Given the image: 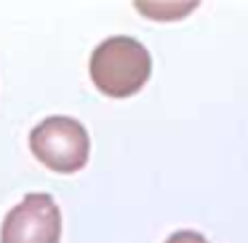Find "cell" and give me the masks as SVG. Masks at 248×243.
I'll list each match as a JSON object with an SVG mask.
<instances>
[{
	"label": "cell",
	"mask_w": 248,
	"mask_h": 243,
	"mask_svg": "<svg viewBox=\"0 0 248 243\" xmlns=\"http://www.w3.org/2000/svg\"><path fill=\"white\" fill-rule=\"evenodd\" d=\"M195 6L198 3H136V8L152 19H176L189 14Z\"/></svg>",
	"instance_id": "277c9868"
},
{
	"label": "cell",
	"mask_w": 248,
	"mask_h": 243,
	"mask_svg": "<svg viewBox=\"0 0 248 243\" xmlns=\"http://www.w3.org/2000/svg\"><path fill=\"white\" fill-rule=\"evenodd\" d=\"M93 86L102 94L115 99L134 97L144 88L152 72L150 51L128 35H115L107 38L93 49L91 65H88Z\"/></svg>",
	"instance_id": "6da1fadb"
},
{
	"label": "cell",
	"mask_w": 248,
	"mask_h": 243,
	"mask_svg": "<svg viewBox=\"0 0 248 243\" xmlns=\"http://www.w3.org/2000/svg\"><path fill=\"white\" fill-rule=\"evenodd\" d=\"M166 243H211V241H205V235H200V232H195V230H179V232H173Z\"/></svg>",
	"instance_id": "5b68a950"
},
{
	"label": "cell",
	"mask_w": 248,
	"mask_h": 243,
	"mask_svg": "<svg viewBox=\"0 0 248 243\" xmlns=\"http://www.w3.org/2000/svg\"><path fill=\"white\" fill-rule=\"evenodd\" d=\"M30 150L46 168L56 174H75L88 163L91 139L80 120L54 115L40 120L30 134Z\"/></svg>",
	"instance_id": "7a4b0ae2"
},
{
	"label": "cell",
	"mask_w": 248,
	"mask_h": 243,
	"mask_svg": "<svg viewBox=\"0 0 248 243\" xmlns=\"http://www.w3.org/2000/svg\"><path fill=\"white\" fill-rule=\"evenodd\" d=\"M62 211L48 193H30L3 219L0 243H59Z\"/></svg>",
	"instance_id": "3957f363"
}]
</instances>
